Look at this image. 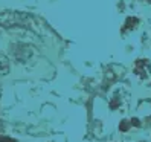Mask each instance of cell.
Segmentation results:
<instances>
[{
	"label": "cell",
	"mask_w": 151,
	"mask_h": 142,
	"mask_svg": "<svg viewBox=\"0 0 151 142\" xmlns=\"http://www.w3.org/2000/svg\"><path fill=\"white\" fill-rule=\"evenodd\" d=\"M8 72H9V60L0 52V75H6Z\"/></svg>",
	"instance_id": "obj_3"
},
{
	"label": "cell",
	"mask_w": 151,
	"mask_h": 142,
	"mask_svg": "<svg viewBox=\"0 0 151 142\" xmlns=\"http://www.w3.org/2000/svg\"><path fill=\"white\" fill-rule=\"evenodd\" d=\"M0 26L2 28H26V29H37L35 22L31 15L24 12L5 11L0 14Z\"/></svg>",
	"instance_id": "obj_1"
},
{
	"label": "cell",
	"mask_w": 151,
	"mask_h": 142,
	"mask_svg": "<svg viewBox=\"0 0 151 142\" xmlns=\"http://www.w3.org/2000/svg\"><path fill=\"white\" fill-rule=\"evenodd\" d=\"M137 23H139V20L136 19V17H128L127 22H125V26L122 28V32H127L128 29H134L137 26Z\"/></svg>",
	"instance_id": "obj_4"
},
{
	"label": "cell",
	"mask_w": 151,
	"mask_h": 142,
	"mask_svg": "<svg viewBox=\"0 0 151 142\" xmlns=\"http://www.w3.org/2000/svg\"><path fill=\"white\" fill-rule=\"evenodd\" d=\"M130 127H131V121H127V119H124V121L121 122V125H119L121 131H128Z\"/></svg>",
	"instance_id": "obj_5"
},
{
	"label": "cell",
	"mask_w": 151,
	"mask_h": 142,
	"mask_svg": "<svg viewBox=\"0 0 151 142\" xmlns=\"http://www.w3.org/2000/svg\"><path fill=\"white\" fill-rule=\"evenodd\" d=\"M0 142H17V141L11 139V138H6V136H0Z\"/></svg>",
	"instance_id": "obj_6"
},
{
	"label": "cell",
	"mask_w": 151,
	"mask_h": 142,
	"mask_svg": "<svg viewBox=\"0 0 151 142\" xmlns=\"http://www.w3.org/2000/svg\"><path fill=\"white\" fill-rule=\"evenodd\" d=\"M0 96H2V89H0Z\"/></svg>",
	"instance_id": "obj_8"
},
{
	"label": "cell",
	"mask_w": 151,
	"mask_h": 142,
	"mask_svg": "<svg viewBox=\"0 0 151 142\" xmlns=\"http://www.w3.org/2000/svg\"><path fill=\"white\" fill-rule=\"evenodd\" d=\"M131 125H136V127H140V122H139V119H131Z\"/></svg>",
	"instance_id": "obj_7"
},
{
	"label": "cell",
	"mask_w": 151,
	"mask_h": 142,
	"mask_svg": "<svg viewBox=\"0 0 151 142\" xmlns=\"http://www.w3.org/2000/svg\"><path fill=\"white\" fill-rule=\"evenodd\" d=\"M150 72H151V64L148 60H136L134 63V74L140 78V79H147L150 76Z\"/></svg>",
	"instance_id": "obj_2"
}]
</instances>
